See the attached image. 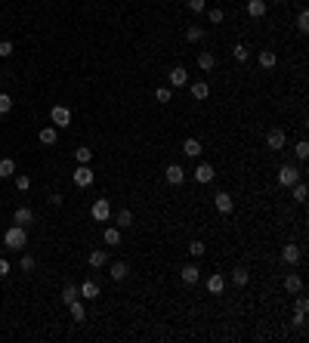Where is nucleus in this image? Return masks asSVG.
<instances>
[{
    "label": "nucleus",
    "mask_w": 309,
    "mask_h": 343,
    "mask_svg": "<svg viewBox=\"0 0 309 343\" xmlns=\"http://www.w3.org/2000/svg\"><path fill=\"white\" fill-rule=\"evenodd\" d=\"M10 176H16V161L4 158V161H0V179H10Z\"/></svg>",
    "instance_id": "28"
},
{
    "label": "nucleus",
    "mask_w": 309,
    "mask_h": 343,
    "mask_svg": "<svg viewBox=\"0 0 309 343\" xmlns=\"http://www.w3.org/2000/svg\"><path fill=\"white\" fill-rule=\"evenodd\" d=\"M87 263H90V269H102V266L108 263V250H105V247H96V250H90Z\"/></svg>",
    "instance_id": "8"
},
{
    "label": "nucleus",
    "mask_w": 309,
    "mask_h": 343,
    "mask_svg": "<svg viewBox=\"0 0 309 343\" xmlns=\"http://www.w3.org/2000/svg\"><path fill=\"white\" fill-rule=\"evenodd\" d=\"M102 241H105L108 247H115V244H121V229H118V226H108V229L102 232Z\"/></svg>",
    "instance_id": "25"
},
{
    "label": "nucleus",
    "mask_w": 309,
    "mask_h": 343,
    "mask_svg": "<svg viewBox=\"0 0 309 343\" xmlns=\"http://www.w3.org/2000/svg\"><path fill=\"white\" fill-rule=\"evenodd\" d=\"M50 121H53V127H68L71 124V108L68 105H53Z\"/></svg>",
    "instance_id": "3"
},
{
    "label": "nucleus",
    "mask_w": 309,
    "mask_h": 343,
    "mask_svg": "<svg viewBox=\"0 0 309 343\" xmlns=\"http://www.w3.org/2000/svg\"><path fill=\"white\" fill-rule=\"evenodd\" d=\"M223 287H226V278H223L220 272L207 275V291H210V294H223Z\"/></svg>",
    "instance_id": "21"
},
{
    "label": "nucleus",
    "mask_w": 309,
    "mask_h": 343,
    "mask_svg": "<svg viewBox=\"0 0 309 343\" xmlns=\"http://www.w3.org/2000/svg\"><path fill=\"white\" fill-rule=\"evenodd\" d=\"M300 257H303V254H300V247H297V244H284V247H281V260H284L287 266H297Z\"/></svg>",
    "instance_id": "11"
},
{
    "label": "nucleus",
    "mask_w": 309,
    "mask_h": 343,
    "mask_svg": "<svg viewBox=\"0 0 309 343\" xmlns=\"http://www.w3.org/2000/svg\"><path fill=\"white\" fill-rule=\"evenodd\" d=\"M223 19H226V13H223L220 7H216V10H207V22H210V25H220Z\"/></svg>",
    "instance_id": "37"
},
{
    "label": "nucleus",
    "mask_w": 309,
    "mask_h": 343,
    "mask_svg": "<svg viewBox=\"0 0 309 343\" xmlns=\"http://www.w3.org/2000/svg\"><path fill=\"white\" fill-rule=\"evenodd\" d=\"M78 291H81V297H84V300H96V297H99V284H96L93 278H87V281L78 287Z\"/></svg>",
    "instance_id": "16"
},
{
    "label": "nucleus",
    "mask_w": 309,
    "mask_h": 343,
    "mask_svg": "<svg viewBox=\"0 0 309 343\" xmlns=\"http://www.w3.org/2000/svg\"><path fill=\"white\" fill-rule=\"evenodd\" d=\"M13 41H0V59H7V56H13Z\"/></svg>",
    "instance_id": "43"
},
{
    "label": "nucleus",
    "mask_w": 309,
    "mask_h": 343,
    "mask_svg": "<svg viewBox=\"0 0 309 343\" xmlns=\"http://www.w3.org/2000/svg\"><path fill=\"white\" fill-rule=\"evenodd\" d=\"M19 269H22V272H31V269H34V257H31V254H22Z\"/></svg>",
    "instance_id": "42"
},
{
    "label": "nucleus",
    "mask_w": 309,
    "mask_h": 343,
    "mask_svg": "<svg viewBox=\"0 0 309 343\" xmlns=\"http://www.w3.org/2000/svg\"><path fill=\"white\" fill-rule=\"evenodd\" d=\"M4 244H7L10 250H22V247L28 244V232H25V226H10V229L4 232Z\"/></svg>",
    "instance_id": "1"
},
{
    "label": "nucleus",
    "mask_w": 309,
    "mask_h": 343,
    "mask_svg": "<svg viewBox=\"0 0 309 343\" xmlns=\"http://www.w3.org/2000/svg\"><path fill=\"white\" fill-rule=\"evenodd\" d=\"M164 176H167V183H170V186H179V183H183V179H186V170L179 167V164H167Z\"/></svg>",
    "instance_id": "12"
},
{
    "label": "nucleus",
    "mask_w": 309,
    "mask_h": 343,
    "mask_svg": "<svg viewBox=\"0 0 309 343\" xmlns=\"http://www.w3.org/2000/svg\"><path fill=\"white\" fill-rule=\"evenodd\" d=\"M75 300H81V291H78V284H71V281H68V284L62 287V303L68 306V303H75Z\"/></svg>",
    "instance_id": "26"
},
{
    "label": "nucleus",
    "mask_w": 309,
    "mask_h": 343,
    "mask_svg": "<svg viewBox=\"0 0 309 343\" xmlns=\"http://www.w3.org/2000/svg\"><path fill=\"white\" fill-rule=\"evenodd\" d=\"M257 62H260L266 71H269V68H275V65H278V56H275V50H260V53H257Z\"/></svg>",
    "instance_id": "14"
},
{
    "label": "nucleus",
    "mask_w": 309,
    "mask_h": 343,
    "mask_svg": "<svg viewBox=\"0 0 309 343\" xmlns=\"http://www.w3.org/2000/svg\"><path fill=\"white\" fill-rule=\"evenodd\" d=\"M284 142H287V136H284V130H281V127H272V130L266 133V149H272V152L284 149Z\"/></svg>",
    "instance_id": "4"
},
{
    "label": "nucleus",
    "mask_w": 309,
    "mask_h": 343,
    "mask_svg": "<svg viewBox=\"0 0 309 343\" xmlns=\"http://www.w3.org/2000/svg\"><path fill=\"white\" fill-rule=\"evenodd\" d=\"M59 127H44L41 133H38V139H41V146H56V139H59V133H56Z\"/></svg>",
    "instance_id": "22"
},
{
    "label": "nucleus",
    "mask_w": 309,
    "mask_h": 343,
    "mask_svg": "<svg viewBox=\"0 0 309 343\" xmlns=\"http://www.w3.org/2000/svg\"><path fill=\"white\" fill-rule=\"evenodd\" d=\"M186 4H189V10H192V13H204V10H207L204 0H186Z\"/></svg>",
    "instance_id": "44"
},
{
    "label": "nucleus",
    "mask_w": 309,
    "mask_h": 343,
    "mask_svg": "<svg viewBox=\"0 0 309 343\" xmlns=\"http://www.w3.org/2000/svg\"><path fill=\"white\" fill-rule=\"evenodd\" d=\"M204 34H207L204 25H189V28H186V41H189V44H201Z\"/></svg>",
    "instance_id": "20"
},
{
    "label": "nucleus",
    "mask_w": 309,
    "mask_h": 343,
    "mask_svg": "<svg viewBox=\"0 0 309 343\" xmlns=\"http://www.w3.org/2000/svg\"><path fill=\"white\" fill-rule=\"evenodd\" d=\"M294 297H297V294H294ZM306 306H309L306 297H297V312H306Z\"/></svg>",
    "instance_id": "47"
},
{
    "label": "nucleus",
    "mask_w": 309,
    "mask_h": 343,
    "mask_svg": "<svg viewBox=\"0 0 309 343\" xmlns=\"http://www.w3.org/2000/svg\"><path fill=\"white\" fill-rule=\"evenodd\" d=\"M50 204H53V207H62V195L53 192V195H50Z\"/></svg>",
    "instance_id": "45"
},
{
    "label": "nucleus",
    "mask_w": 309,
    "mask_h": 343,
    "mask_svg": "<svg viewBox=\"0 0 309 343\" xmlns=\"http://www.w3.org/2000/svg\"><path fill=\"white\" fill-rule=\"evenodd\" d=\"M213 204H216V210H220V213H232V210H235V201H232L229 192H216Z\"/></svg>",
    "instance_id": "7"
},
{
    "label": "nucleus",
    "mask_w": 309,
    "mask_h": 343,
    "mask_svg": "<svg viewBox=\"0 0 309 343\" xmlns=\"http://www.w3.org/2000/svg\"><path fill=\"white\" fill-rule=\"evenodd\" d=\"M232 59H235V62H241V65H244V62H247V59H250V50H247V47H244V44H235V47H232Z\"/></svg>",
    "instance_id": "27"
},
{
    "label": "nucleus",
    "mask_w": 309,
    "mask_h": 343,
    "mask_svg": "<svg viewBox=\"0 0 309 343\" xmlns=\"http://www.w3.org/2000/svg\"><path fill=\"white\" fill-rule=\"evenodd\" d=\"M75 186H81V189H87V186H93V170H90V164H81L75 173Z\"/></svg>",
    "instance_id": "6"
},
{
    "label": "nucleus",
    "mask_w": 309,
    "mask_h": 343,
    "mask_svg": "<svg viewBox=\"0 0 309 343\" xmlns=\"http://www.w3.org/2000/svg\"><path fill=\"white\" fill-rule=\"evenodd\" d=\"M192 96H195V99H207V96H210V87H207L204 81H195V84H192Z\"/></svg>",
    "instance_id": "31"
},
{
    "label": "nucleus",
    "mask_w": 309,
    "mask_h": 343,
    "mask_svg": "<svg viewBox=\"0 0 309 343\" xmlns=\"http://www.w3.org/2000/svg\"><path fill=\"white\" fill-rule=\"evenodd\" d=\"M198 68H201V71H213L216 68V56H213V53H198Z\"/></svg>",
    "instance_id": "24"
},
{
    "label": "nucleus",
    "mask_w": 309,
    "mask_h": 343,
    "mask_svg": "<svg viewBox=\"0 0 309 343\" xmlns=\"http://www.w3.org/2000/svg\"><path fill=\"white\" fill-rule=\"evenodd\" d=\"M115 223H118V229H127V226H133V213H130V210H118Z\"/></svg>",
    "instance_id": "32"
},
{
    "label": "nucleus",
    "mask_w": 309,
    "mask_h": 343,
    "mask_svg": "<svg viewBox=\"0 0 309 343\" xmlns=\"http://www.w3.org/2000/svg\"><path fill=\"white\" fill-rule=\"evenodd\" d=\"M284 291H287L290 297L300 294V291H303V278H300L297 272H287V275H284Z\"/></svg>",
    "instance_id": "9"
},
{
    "label": "nucleus",
    "mask_w": 309,
    "mask_h": 343,
    "mask_svg": "<svg viewBox=\"0 0 309 343\" xmlns=\"http://www.w3.org/2000/svg\"><path fill=\"white\" fill-rule=\"evenodd\" d=\"M16 189H19V192H28V189H31V176L19 173V176H16Z\"/></svg>",
    "instance_id": "40"
},
{
    "label": "nucleus",
    "mask_w": 309,
    "mask_h": 343,
    "mask_svg": "<svg viewBox=\"0 0 309 343\" xmlns=\"http://www.w3.org/2000/svg\"><path fill=\"white\" fill-rule=\"evenodd\" d=\"M247 278H250V272H247V269H235V272H232V284H238V287H244L247 284Z\"/></svg>",
    "instance_id": "33"
},
{
    "label": "nucleus",
    "mask_w": 309,
    "mask_h": 343,
    "mask_svg": "<svg viewBox=\"0 0 309 343\" xmlns=\"http://www.w3.org/2000/svg\"><path fill=\"white\" fill-rule=\"evenodd\" d=\"M108 275H112L115 281H124L127 275H130V266H127L124 260H115L112 266H108Z\"/></svg>",
    "instance_id": "10"
},
{
    "label": "nucleus",
    "mask_w": 309,
    "mask_h": 343,
    "mask_svg": "<svg viewBox=\"0 0 309 343\" xmlns=\"http://www.w3.org/2000/svg\"><path fill=\"white\" fill-rule=\"evenodd\" d=\"M300 176H303V173H300V167H294V164H281V167H278V186L290 189Z\"/></svg>",
    "instance_id": "2"
},
{
    "label": "nucleus",
    "mask_w": 309,
    "mask_h": 343,
    "mask_svg": "<svg viewBox=\"0 0 309 343\" xmlns=\"http://www.w3.org/2000/svg\"><path fill=\"white\" fill-rule=\"evenodd\" d=\"M10 112H13V96L0 93V115H10Z\"/></svg>",
    "instance_id": "38"
},
{
    "label": "nucleus",
    "mask_w": 309,
    "mask_h": 343,
    "mask_svg": "<svg viewBox=\"0 0 309 343\" xmlns=\"http://www.w3.org/2000/svg\"><path fill=\"white\" fill-rule=\"evenodd\" d=\"M247 16L250 19H263L266 16V0H247Z\"/></svg>",
    "instance_id": "17"
},
{
    "label": "nucleus",
    "mask_w": 309,
    "mask_h": 343,
    "mask_svg": "<svg viewBox=\"0 0 309 343\" xmlns=\"http://www.w3.org/2000/svg\"><path fill=\"white\" fill-rule=\"evenodd\" d=\"M294 155H297L300 161H306V158H309V142H306V139H300L297 146H294Z\"/></svg>",
    "instance_id": "39"
},
{
    "label": "nucleus",
    "mask_w": 309,
    "mask_h": 343,
    "mask_svg": "<svg viewBox=\"0 0 309 343\" xmlns=\"http://www.w3.org/2000/svg\"><path fill=\"white\" fill-rule=\"evenodd\" d=\"M195 179H198L201 186H207L210 179H213V164H207V161H204V164H198V167H195Z\"/></svg>",
    "instance_id": "15"
},
{
    "label": "nucleus",
    "mask_w": 309,
    "mask_h": 343,
    "mask_svg": "<svg viewBox=\"0 0 309 343\" xmlns=\"http://www.w3.org/2000/svg\"><path fill=\"white\" fill-rule=\"evenodd\" d=\"M204 250H207L204 241H192V244H189V254H192V257H204Z\"/></svg>",
    "instance_id": "41"
},
{
    "label": "nucleus",
    "mask_w": 309,
    "mask_h": 343,
    "mask_svg": "<svg viewBox=\"0 0 309 343\" xmlns=\"http://www.w3.org/2000/svg\"><path fill=\"white\" fill-rule=\"evenodd\" d=\"M272 4H284V0H272Z\"/></svg>",
    "instance_id": "49"
},
{
    "label": "nucleus",
    "mask_w": 309,
    "mask_h": 343,
    "mask_svg": "<svg viewBox=\"0 0 309 343\" xmlns=\"http://www.w3.org/2000/svg\"><path fill=\"white\" fill-rule=\"evenodd\" d=\"M75 158H78V164H90V161H93V149L81 146V149H75Z\"/></svg>",
    "instance_id": "34"
},
{
    "label": "nucleus",
    "mask_w": 309,
    "mask_h": 343,
    "mask_svg": "<svg viewBox=\"0 0 309 343\" xmlns=\"http://www.w3.org/2000/svg\"><path fill=\"white\" fill-rule=\"evenodd\" d=\"M297 31H300V34H306V31H309V13H306V10H300V13H297Z\"/></svg>",
    "instance_id": "36"
},
{
    "label": "nucleus",
    "mask_w": 309,
    "mask_h": 343,
    "mask_svg": "<svg viewBox=\"0 0 309 343\" xmlns=\"http://www.w3.org/2000/svg\"><path fill=\"white\" fill-rule=\"evenodd\" d=\"M179 275H183L186 284H198V278H201V269H198L195 263H189V266H183V272H179Z\"/></svg>",
    "instance_id": "18"
},
{
    "label": "nucleus",
    "mask_w": 309,
    "mask_h": 343,
    "mask_svg": "<svg viewBox=\"0 0 309 343\" xmlns=\"http://www.w3.org/2000/svg\"><path fill=\"white\" fill-rule=\"evenodd\" d=\"M90 213H93L96 223H105L108 216H112V204L105 201V198H99V201H93V207H90Z\"/></svg>",
    "instance_id": "5"
},
{
    "label": "nucleus",
    "mask_w": 309,
    "mask_h": 343,
    "mask_svg": "<svg viewBox=\"0 0 309 343\" xmlns=\"http://www.w3.org/2000/svg\"><path fill=\"white\" fill-rule=\"evenodd\" d=\"M290 189H294V201H297V204H303V201H306V195H309L306 183H303V179H297V183L290 186Z\"/></svg>",
    "instance_id": "30"
},
{
    "label": "nucleus",
    "mask_w": 309,
    "mask_h": 343,
    "mask_svg": "<svg viewBox=\"0 0 309 343\" xmlns=\"http://www.w3.org/2000/svg\"><path fill=\"white\" fill-rule=\"evenodd\" d=\"M13 220H16V226H28V223L34 220V210H31V207H16Z\"/></svg>",
    "instance_id": "19"
},
{
    "label": "nucleus",
    "mask_w": 309,
    "mask_h": 343,
    "mask_svg": "<svg viewBox=\"0 0 309 343\" xmlns=\"http://www.w3.org/2000/svg\"><path fill=\"white\" fill-rule=\"evenodd\" d=\"M183 155H186V158H201V142L189 136V139L183 142Z\"/></svg>",
    "instance_id": "23"
},
{
    "label": "nucleus",
    "mask_w": 309,
    "mask_h": 343,
    "mask_svg": "<svg viewBox=\"0 0 309 343\" xmlns=\"http://www.w3.org/2000/svg\"><path fill=\"white\" fill-rule=\"evenodd\" d=\"M155 99H158L161 105H167V102L173 99V90H170V87H158V90H155Z\"/></svg>",
    "instance_id": "35"
},
{
    "label": "nucleus",
    "mask_w": 309,
    "mask_h": 343,
    "mask_svg": "<svg viewBox=\"0 0 309 343\" xmlns=\"http://www.w3.org/2000/svg\"><path fill=\"white\" fill-rule=\"evenodd\" d=\"M68 312H71V318H75V321H84V318H87V309H84V303H81V300L68 303Z\"/></svg>",
    "instance_id": "29"
},
{
    "label": "nucleus",
    "mask_w": 309,
    "mask_h": 343,
    "mask_svg": "<svg viewBox=\"0 0 309 343\" xmlns=\"http://www.w3.org/2000/svg\"><path fill=\"white\" fill-rule=\"evenodd\" d=\"M7 272H10V263H7V260H4V257H0V278H4V275H7Z\"/></svg>",
    "instance_id": "48"
},
{
    "label": "nucleus",
    "mask_w": 309,
    "mask_h": 343,
    "mask_svg": "<svg viewBox=\"0 0 309 343\" xmlns=\"http://www.w3.org/2000/svg\"><path fill=\"white\" fill-rule=\"evenodd\" d=\"M294 324H297V328H303V324H306V312H294Z\"/></svg>",
    "instance_id": "46"
},
{
    "label": "nucleus",
    "mask_w": 309,
    "mask_h": 343,
    "mask_svg": "<svg viewBox=\"0 0 309 343\" xmlns=\"http://www.w3.org/2000/svg\"><path fill=\"white\" fill-rule=\"evenodd\" d=\"M186 84H189V71L183 65L170 68V87H186Z\"/></svg>",
    "instance_id": "13"
}]
</instances>
